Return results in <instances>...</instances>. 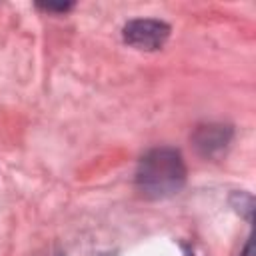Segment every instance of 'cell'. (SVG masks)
Returning <instances> with one entry per match:
<instances>
[{
  "instance_id": "obj_4",
  "label": "cell",
  "mask_w": 256,
  "mask_h": 256,
  "mask_svg": "<svg viewBox=\"0 0 256 256\" xmlns=\"http://www.w3.org/2000/svg\"><path fill=\"white\" fill-rule=\"evenodd\" d=\"M242 256H252V242H250V240L246 242V246H244V252H242Z\"/></svg>"
},
{
  "instance_id": "obj_2",
  "label": "cell",
  "mask_w": 256,
  "mask_h": 256,
  "mask_svg": "<svg viewBox=\"0 0 256 256\" xmlns=\"http://www.w3.org/2000/svg\"><path fill=\"white\" fill-rule=\"evenodd\" d=\"M168 36L170 28L160 20H132L124 26V40L140 50H158Z\"/></svg>"
},
{
  "instance_id": "obj_3",
  "label": "cell",
  "mask_w": 256,
  "mask_h": 256,
  "mask_svg": "<svg viewBox=\"0 0 256 256\" xmlns=\"http://www.w3.org/2000/svg\"><path fill=\"white\" fill-rule=\"evenodd\" d=\"M228 136H230V132L228 130H222V126H206V128H202L198 132L196 142H198V148L200 150H204L206 154H212L214 150L226 146Z\"/></svg>"
},
{
  "instance_id": "obj_1",
  "label": "cell",
  "mask_w": 256,
  "mask_h": 256,
  "mask_svg": "<svg viewBox=\"0 0 256 256\" xmlns=\"http://www.w3.org/2000/svg\"><path fill=\"white\" fill-rule=\"evenodd\" d=\"M186 182V166L178 150L154 148L138 164L136 186L152 200L174 196Z\"/></svg>"
}]
</instances>
